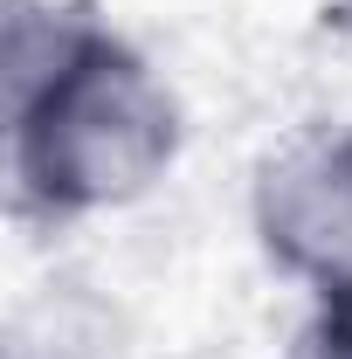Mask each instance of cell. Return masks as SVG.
<instances>
[{"instance_id": "obj_2", "label": "cell", "mask_w": 352, "mask_h": 359, "mask_svg": "<svg viewBox=\"0 0 352 359\" xmlns=\"http://www.w3.org/2000/svg\"><path fill=\"white\" fill-rule=\"evenodd\" d=\"M256 242L311 297H352V125L290 138L269 152L256 194Z\"/></svg>"}, {"instance_id": "obj_3", "label": "cell", "mask_w": 352, "mask_h": 359, "mask_svg": "<svg viewBox=\"0 0 352 359\" xmlns=\"http://www.w3.org/2000/svg\"><path fill=\"white\" fill-rule=\"evenodd\" d=\"M276 359H352V297H311V318Z\"/></svg>"}, {"instance_id": "obj_1", "label": "cell", "mask_w": 352, "mask_h": 359, "mask_svg": "<svg viewBox=\"0 0 352 359\" xmlns=\"http://www.w3.org/2000/svg\"><path fill=\"white\" fill-rule=\"evenodd\" d=\"M7 201L21 222H90L152 194L180 159V97L132 48L104 28L42 83L7 90Z\"/></svg>"}, {"instance_id": "obj_4", "label": "cell", "mask_w": 352, "mask_h": 359, "mask_svg": "<svg viewBox=\"0 0 352 359\" xmlns=\"http://www.w3.org/2000/svg\"><path fill=\"white\" fill-rule=\"evenodd\" d=\"M339 14H346V21H352V0H339Z\"/></svg>"}]
</instances>
